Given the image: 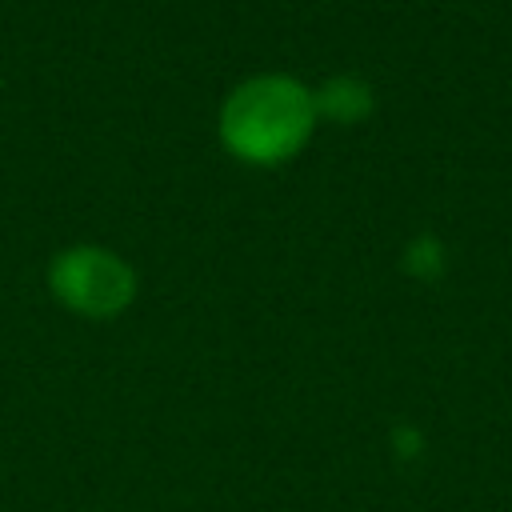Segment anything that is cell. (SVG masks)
Listing matches in <instances>:
<instances>
[{"instance_id":"obj_1","label":"cell","mask_w":512,"mask_h":512,"mask_svg":"<svg viewBox=\"0 0 512 512\" xmlns=\"http://www.w3.org/2000/svg\"><path fill=\"white\" fill-rule=\"evenodd\" d=\"M316 128V100L292 76H252L220 108V140L244 164L292 160Z\"/></svg>"},{"instance_id":"obj_2","label":"cell","mask_w":512,"mask_h":512,"mask_svg":"<svg viewBox=\"0 0 512 512\" xmlns=\"http://www.w3.org/2000/svg\"><path fill=\"white\" fill-rule=\"evenodd\" d=\"M48 288L64 308H72L88 320H108L132 304L136 272L116 252L96 248V244H80V248H68L52 260Z\"/></svg>"},{"instance_id":"obj_3","label":"cell","mask_w":512,"mask_h":512,"mask_svg":"<svg viewBox=\"0 0 512 512\" xmlns=\"http://www.w3.org/2000/svg\"><path fill=\"white\" fill-rule=\"evenodd\" d=\"M316 100V116H328L336 124H356L372 112L376 96L360 76H332L320 84V92H312Z\"/></svg>"},{"instance_id":"obj_4","label":"cell","mask_w":512,"mask_h":512,"mask_svg":"<svg viewBox=\"0 0 512 512\" xmlns=\"http://www.w3.org/2000/svg\"><path fill=\"white\" fill-rule=\"evenodd\" d=\"M400 264H404V272H408V276H416V280H436V276L444 272V264H448V252H444L440 236L420 232L416 240H408V248H404V256H400Z\"/></svg>"}]
</instances>
